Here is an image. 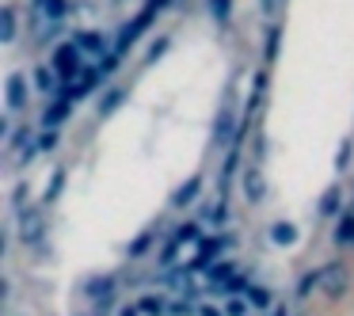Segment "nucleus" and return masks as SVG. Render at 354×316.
Wrapping results in <instances>:
<instances>
[{
  "label": "nucleus",
  "instance_id": "obj_1",
  "mask_svg": "<svg viewBox=\"0 0 354 316\" xmlns=\"http://www.w3.org/2000/svg\"><path fill=\"white\" fill-rule=\"evenodd\" d=\"M80 54H84V50H80L77 42H65V46L54 50V57H50V69L62 77V84L80 80V73H84V69H80Z\"/></svg>",
  "mask_w": 354,
  "mask_h": 316
},
{
  "label": "nucleus",
  "instance_id": "obj_2",
  "mask_svg": "<svg viewBox=\"0 0 354 316\" xmlns=\"http://www.w3.org/2000/svg\"><path fill=\"white\" fill-rule=\"evenodd\" d=\"M100 84H103V69L95 65V69H84V73H80L77 84H65V88H62V100H69V103H73V100H80V95L95 92Z\"/></svg>",
  "mask_w": 354,
  "mask_h": 316
},
{
  "label": "nucleus",
  "instance_id": "obj_3",
  "mask_svg": "<svg viewBox=\"0 0 354 316\" xmlns=\"http://www.w3.org/2000/svg\"><path fill=\"white\" fill-rule=\"evenodd\" d=\"M115 290H118L115 275H92L88 278V297H92L100 308H107L111 301H115Z\"/></svg>",
  "mask_w": 354,
  "mask_h": 316
},
{
  "label": "nucleus",
  "instance_id": "obj_4",
  "mask_svg": "<svg viewBox=\"0 0 354 316\" xmlns=\"http://www.w3.org/2000/svg\"><path fill=\"white\" fill-rule=\"evenodd\" d=\"M69 115H73V103L69 100H54L46 107V115H42V126H46V130H57V126L69 122Z\"/></svg>",
  "mask_w": 354,
  "mask_h": 316
},
{
  "label": "nucleus",
  "instance_id": "obj_5",
  "mask_svg": "<svg viewBox=\"0 0 354 316\" xmlns=\"http://www.w3.org/2000/svg\"><path fill=\"white\" fill-rule=\"evenodd\" d=\"M4 100H8V111H24V103H27V80L19 77V73H12V77H8Z\"/></svg>",
  "mask_w": 354,
  "mask_h": 316
},
{
  "label": "nucleus",
  "instance_id": "obj_6",
  "mask_svg": "<svg viewBox=\"0 0 354 316\" xmlns=\"http://www.w3.org/2000/svg\"><path fill=\"white\" fill-rule=\"evenodd\" d=\"M19 225H24V240H27V244H39V240H42L39 210H19Z\"/></svg>",
  "mask_w": 354,
  "mask_h": 316
},
{
  "label": "nucleus",
  "instance_id": "obj_7",
  "mask_svg": "<svg viewBox=\"0 0 354 316\" xmlns=\"http://www.w3.org/2000/svg\"><path fill=\"white\" fill-rule=\"evenodd\" d=\"M138 313H141V316H160V313H168V297H164V293H141V297H138Z\"/></svg>",
  "mask_w": 354,
  "mask_h": 316
},
{
  "label": "nucleus",
  "instance_id": "obj_8",
  "mask_svg": "<svg viewBox=\"0 0 354 316\" xmlns=\"http://www.w3.org/2000/svg\"><path fill=\"white\" fill-rule=\"evenodd\" d=\"M320 282H324V270H320V267H316V270H308V275H301V278H297V286H293V297H297V301H305V297H308V293H313Z\"/></svg>",
  "mask_w": 354,
  "mask_h": 316
},
{
  "label": "nucleus",
  "instance_id": "obj_9",
  "mask_svg": "<svg viewBox=\"0 0 354 316\" xmlns=\"http://www.w3.org/2000/svg\"><path fill=\"white\" fill-rule=\"evenodd\" d=\"M77 46H80V50H88L92 57H100V54H111V50H107V42H103V35H100V31H84V35H77Z\"/></svg>",
  "mask_w": 354,
  "mask_h": 316
},
{
  "label": "nucleus",
  "instance_id": "obj_10",
  "mask_svg": "<svg viewBox=\"0 0 354 316\" xmlns=\"http://www.w3.org/2000/svg\"><path fill=\"white\" fill-rule=\"evenodd\" d=\"M206 278H209V282H229V278H236V263H232V259H217L214 263V267H206Z\"/></svg>",
  "mask_w": 354,
  "mask_h": 316
},
{
  "label": "nucleus",
  "instance_id": "obj_11",
  "mask_svg": "<svg viewBox=\"0 0 354 316\" xmlns=\"http://www.w3.org/2000/svg\"><path fill=\"white\" fill-rule=\"evenodd\" d=\"M244 191H248V202H263V194H267V187H263V176L259 171H244Z\"/></svg>",
  "mask_w": 354,
  "mask_h": 316
},
{
  "label": "nucleus",
  "instance_id": "obj_12",
  "mask_svg": "<svg viewBox=\"0 0 354 316\" xmlns=\"http://www.w3.org/2000/svg\"><path fill=\"white\" fill-rule=\"evenodd\" d=\"M324 270V286H328V293L335 297L339 290H343V263H328V267H320Z\"/></svg>",
  "mask_w": 354,
  "mask_h": 316
},
{
  "label": "nucleus",
  "instance_id": "obj_13",
  "mask_svg": "<svg viewBox=\"0 0 354 316\" xmlns=\"http://www.w3.org/2000/svg\"><path fill=\"white\" fill-rule=\"evenodd\" d=\"M270 240H274V244H282V248H290L293 240H297V229H293L290 221H274V225H270Z\"/></svg>",
  "mask_w": 354,
  "mask_h": 316
},
{
  "label": "nucleus",
  "instance_id": "obj_14",
  "mask_svg": "<svg viewBox=\"0 0 354 316\" xmlns=\"http://www.w3.org/2000/svg\"><path fill=\"white\" fill-rule=\"evenodd\" d=\"M331 240H335V244H354V214L339 217V221H335V236H331Z\"/></svg>",
  "mask_w": 354,
  "mask_h": 316
},
{
  "label": "nucleus",
  "instance_id": "obj_15",
  "mask_svg": "<svg viewBox=\"0 0 354 316\" xmlns=\"http://www.w3.org/2000/svg\"><path fill=\"white\" fill-rule=\"evenodd\" d=\"M229 138H236V133H232V111H221V115H217V130H214V141L217 145H225V141Z\"/></svg>",
  "mask_w": 354,
  "mask_h": 316
},
{
  "label": "nucleus",
  "instance_id": "obj_16",
  "mask_svg": "<svg viewBox=\"0 0 354 316\" xmlns=\"http://www.w3.org/2000/svg\"><path fill=\"white\" fill-rule=\"evenodd\" d=\"M198 191H202V176H191V179H187V187H179L171 202H176V206H187V202H191Z\"/></svg>",
  "mask_w": 354,
  "mask_h": 316
},
{
  "label": "nucleus",
  "instance_id": "obj_17",
  "mask_svg": "<svg viewBox=\"0 0 354 316\" xmlns=\"http://www.w3.org/2000/svg\"><path fill=\"white\" fill-rule=\"evenodd\" d=\"M12 39H16V12L0 8V42H12Z\"/></svg>",
  "mask_w": 354,
  "mask_h": 316
},
{
  "label": "nucleus",
  "instance_id": "obj_18",
  "mask_svg": "<svg viewBox=\"0 0 354 316\" xmlns=\"http://www.w3.org/2000/svg\"><path fill=\"white\" fill-rule=\"evenodd\" d=\"M57 84H62V77H57L54 69H35V88H39V92H54Z\"/></svg>",
  "mask_w": 354,
  "mask_h": 316
},
{
  "label": "nucleus",
  "instance_id": "obj_19",
  "mask_svg": "<svg viewBox=\"0 0 354 316\" xmlns=\"http://www.w3.org/2000/svg\"><path fill=\"white\" fill-rule=\"evenodd\" d=\"M62 191H65V168H54V171H50V183H46V194H42V198L54 202Z\"/></svg>",
  "mask_w": 354,
  "mask_h": 316
},
{
  "label": "nucleus",
  "instance_id": "obj_20",
  "mask_svg": "<svg viewBox=\"0 0 354 316\" xmlns=\"http://www.w3.org/2000/svg\"><path fill=\"white\" fill-rule=\"evenodd\" d=\"M320 214H324V217H335V214H339V187L324 191V198H320Z\"/></svg>",
  "mask_w": 354,
  "mask_h": 316
},
{
  "label": "nucleus",
  "instance_id": "obj_21",
  "mask_svg": "<svg viewBox=\"0 0 354 316\" xmlns=\"http://www.w3.org/2000/svg\"><path fill=\"white\" fill-rule=\"evenodd\" d=\"M248 301H252L255 308H267L270 301H274V293H270L267 286H252V290H248Z\"/></svg>",
  "mask_w": 354,
  "mask_h": 316
},
{
  "label": "nucleus",
  "instance_id": "obj_22",
  "mask_svg": "<svg viewBox=\"0 0 354 316\" xmlns=\"http://www.w3.org/2000/svg\"><path fill=\"white\" fill-rule=\"evenodd\" d=\"M168 313H171V316H191V313H194L191 293H183V297H171V301H168Z\"/></svg>",
  "mask_w": 354,
  "mask_h": 316
},
{
  "label": "nucleus",
  "instance_id": "obj_23",
  "mask_svg": "<svg viewBox=\"0 0 354 316\" xmlns=\"http://www.w3.org/2000/svg\"><path fill=\"white\" fill-rule=\"evenodd\" d=\"M46 19L50 24H57V19H65V12H69V0H46Z\"/></svg>",
  "mask_w": 354,
  "mask_h": 316
},
{
  "label": "nucleus",
  "instance_id": "obj_24",
  "mask_svg": "<svg viewBox=\"0 0 354 316\" xmlns=\"http://www.w3.org/2000/svg\"><path fill=\"white\" fill-rule=\"evenodd\" d=\"M171 240H179V244H194V240H198V225H194V221L179 225V229L171 232Z\"/></svg>",
  "mask_w": 354,
  "mask_h": 316
},
{
  "label": "nucleus",
  "instance_id": "obj_25",
  "mask_svg": "<svg viewBox=\"0 0 354 316\" xmlns=\"http://www.w3.org/2000/svg\"><path fill=\"white\" fill-rule=\"evenodd\" d=\"M118 103H122V88H111V92L103 95V103H100V115H111Z\"/></svg>",
  "mask_w": 354,
  "mask_h": 316
},
{
  "label": "nucleus",
  "instance_id": "obj_26",
  "mask_svg": "<svg viewBox=\"0 0 354 316\" xmlns=\"http://www.w3.org/2000/svg\"><path fill=\"white\" fill-rule=\"evenodd\" d=\"M209 12H214L217 24H225V19H229V12H232V0H209Z\"/></svg>",
  "mask_w": 354,
  "mask_h": 316
},
{
  "label": "nucleus",
  "instance_id": "obj_27",
  "mask_svg": "<svg viewBox=\"0 0 354 316\" xmlns=\"http://www.w3.org/2000/svg\"><path fill=\"white\" fill-rule=\"evenodd\" d=\"M248 308H252V301L229 297V305H225V316H248Z\"/></svg>",
  "mask_w": 354,
  "mask_h": 316
},
{
  "label": "nucleus",
  "instance_id": "obj_28",
  "mask_svg": "<svg viewBox=\"0 0 354 316\" xmlns=\"http://www.w3.org/2000/svg\"><path fill=\"white\" fill-rule=\"evenodd\" d=\"M149 244H153V232H141V236L130 244V255H145V252H149Z\"/></svg>",
  "mask_w": 354,
  "mask_h": 316
},
{
  "label": "nucleus",
  "instance_id": "obj_29",
  "mask_svg": "<svg viewBox=\"0 0 354 316\" xmlns=\"http://www.w3.org/2000/svg\"><path fill=\"white\" fill-rule=\"evenodd\" d=\"M179 248H183L179 240H171V244L164 248V252H160V267H171V259H176V252H179Z\"/></svg>",
  "mask_w": 354,
  "mask_h": 316
},
{
  "label": "nucleus",
  "instance_id": "obj_30",
  "mask_svg": "<svg viewBox=\"0 0 354 316\" xmlns=\"http://www.w3.org/2000/svg\"><path fill=\"white\" fill-rule=\"evenodd\" d=\"M57 145V130H42V138H39V149H54Z\"/></svg>",
  "mask_w": 354,
  "mask_h": 316
},
{
  "label": "nucleus",
  "instance_id": "obj_31",
  "mask_svg": "<svg viewBox=\"0 0 354 316\" xmlns=\"http://www.w3.org/2000/svg\"><path fill=\"white\" fill-rule=\"evenodd\" d=\"M274 50H278V27H274V31L267 35V62H270V57H274Z\"/></svg>",
  "mask_w": 354,
  "mask_h": 316
},
{
  "label": "nucleus",
  "instance_id": "obj_32",
  "mask_svg": "<svg viewBox=\"0 0 354 316\" xmlns=\"http://www.w3.org/2000/svg\"><path fill=\"white\" fill-rule=\"evenodd\" d=\"M160 50H168V39H156V42H153V50H149V62H153V57H160Z\"/></svg>",
  "mask_w": 354,
  "mask_h": 316
},
{
  "label": "nucleus",
  "instance_id": "obj_33",
  "mask_svg": "<svg viewBox=\"0 0 354 316\" xmlns=\"http://www.w3.org/2000/svg\"><path fill=\"white\" fill-rule=\"evenodd\" d=\"M198 316H225L217 305H198Z\"/></svg>",
  "mask_w": 354,
  "mask_h": 316
},
{
  "label": "nucleus",
  "instance_id": "obj_34",
  "mask_svg": "<svg viewBox=\"0 0 354 316\" xmlns=\"http://www.w3.org/2000/svg\"><path fill=\"white\" fill-rule=\"evenodd\" d=\"M118 316H141V313H138V305H122V308H118Z\"/></svg>",
  "mask_w": 354,
  "mask_h": 316
},
{
  "label": "nucleus",
  "instance_id": "obj_35",
  "mask_svg": "<svg viewBox=\"0 0 354 316\" xmlns=\"http://www.w3.org/2000/svg\"><path fill=\"white\" fill-rule=\"evenodd\" d=\"M164 4H171V0H149V8H153V12H160Z\"/></svg>",
  "mask_w": 354,
  "mask_h": 316
},
{
  "label": "nucleus",
  "instance_id": "obj_36",
  "mask_svg": "<svg viewBox=\"0 0 354 316\" xmlns=\"http://www.w3.org/2000/svg\"><path fill=\"white\" fill-rule=\"evenodd\" d=\"M270 316H286V308H282V305H274V313H270Z\"/></svg>",
  "mask_w": 354,
  "mask_h": 316
}]
</instances>
